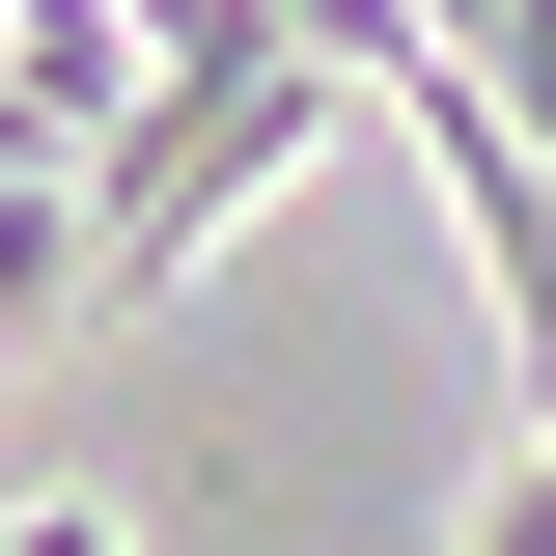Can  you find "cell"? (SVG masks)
<instances>
[{"instance_id": "cell-1", "label": "cell", "mask_w": 556, "mask_h": 556, "mask_svg": "<svg viewBox=\"0 0 556 556\" xmlns=\"http://www.w3.org/2000/svg\"><path fill=\"white\" fill-rule=\"evenodd\" d=\"M334 112V28H251V0H195V28H167V112L112 139V195H84V278H112V306H167V278H195V223L223 195H278V139Z\"/></svg>"}, {"instance_id": "cell-2", "label": "cell", "mask_w": 556, "mask_h": 556, "mask_svg": "<svg viewBox=\"0 0 556 556\" xmlns=\"http://www.w3.org/2000/svg\"><path fill=\"white\" fill-rule=\"evenodd\" d=\"M445 56H473V84H501V112H529V139H556V0H473V28H445Z\"/></svg>"}, {"instance_id": "cell-3", "label": "cell", "mask_w": 556, "mask_h": 556, "mask_svg": "<svg viewBox=\"0 0 556 556\" xmlns=\"http://www.w3.org/2000/svg\"><path fill=\"white\" fill-rule=\"evenodd\" d=\"M0 556H112V529H84V501H28V529H0Z\"/></svg>"}]
</instances>
